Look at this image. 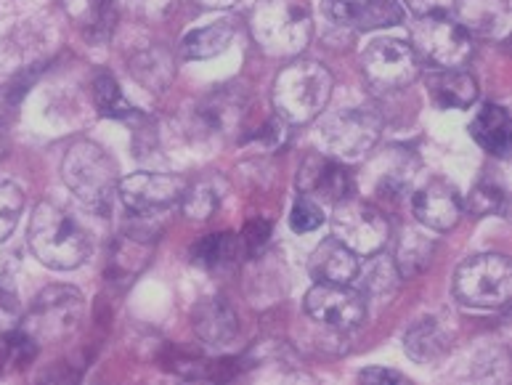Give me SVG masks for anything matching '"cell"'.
<instances>
[{
    "instance_id": "obj_19",
    "label": "cell",
    "mask_w": 512,
    "mask_h": 385,
    "mask_svg": "<svg viewBox=\"0 0 512 385\" xmlns=\"http://www.w3.org/2000/svg\"><path fill=\"white\" fill-rule=\"evenodd\" d=\"M242 117H245V99L231 88H218L199 104V120L210 133H231L242 125Z\"/></svg>"
},
{
    "instance_id": "obj_28",
    "label": "cell",
    "mask_w": 512,
    "mask_h": 385,
    "mask_svg": "<svg viewBox=\"0 0 512 385\" xmlns=\"http://www.w3.org/2000/svg\"><path fill=\"white\" fill-rule=\"evenodd\" d=\"M24 210L22 189L11 181H0V242L14 234Z\"/></svg>"
},
{
    "instance_id": "obj_9",
    "label": "cell",
    "mask_w": 512,
    "mask_h": 385,
    "mask_svg": "<svg viewBox=\"0 0 512 385\" xmlns=\"http://www.w3.org/2000/svg\"><path fill=\"white\" fill-rule=\"evenodd\" d=\"M361 72L367 83L380 91H398L420 75V56L404 40L377 38L361 56Z\"/></svg>"
},
{
    "instance_id": "obj_3",
    "label": "cell",
    "mask_w": 512,
    "mask_h": 385,
    "mask_svg": "<svg viewBox=\"0 0 512 385\" xmlns=\"http://www.w3.org/2000/svg\"><path fill=\"white\" fill-rule=\"evenodd\" d=\"M250 30L260 51L268 56H298L311 43L314 22L306 0H258Z\"/></svg>"
},
{
    "instance_id": "obj_39",
    "label": "cell",
    "mask_w": 512,
    "mask_h": 385,
    "mask_svg": "<svg viewBox=\"0 0 512 385\" xmlns=\"http://www.w3.org/2000/svg\"><path fill=\"white\" fill-rule=\"evenodd\" d=\"M199 3L207 8H229L234 6V3H239V0H199Z\"/></svg>"
},
{
    "instance_id": "obj_25",
    "label": "cell",
    "mask_w": 512,
    "mask_h": 385,
    "mask_svg": "<svg viewBox=\"0 0 512 385\" xmlns=\"http://www.w3.org/2000/svg\"><path fill=\"white\" fill-rule=\"evenodd\" d=\"M239 250V237L231 231H221V234H207L192 247V261L205 269H215L223 263L234 261V255Z\"/></svg>"
},
{
    "instance_id": "obj_2",
    "label": "cell",
    "mask_w": 512,
    "mask_h": 385,
    "mask_svg": "<svg viewBox=\"0 0 512 385\" xmlns=\"http://www.w3.org/2000/svg\"><path fill=\"white\" fill-rule=\"evenodd\" d=\"M332 75L316 59H295L274 80V107L284 123L306 125L324 112L332 96Z\"/></svg>"
},
{
    "instance_id": "obj_4",
    "label": "cell",
    "mask_w": 512,
    "mask_h": 385,
    "mask_svg": "<svg viewBox=\"0 0 512 385\" xmlns=\"http://www.w3.org/2000/svg\"><path fill=\"white\" fill-rule=\"evenodd\" d=\"M62 178L69 192L93 213H109L120 176L115 160L93 141H75L62 162Z\"/></svg>"
},
{
    "instance_id": "obj_8",
    "label": "cell",
    "mask_w": 512,
    "mask_h": 385,
    "mask_svg": "<svg viewBox=\"0 0 512 385\" xmlns=\"http://www.w3.org/2000/svg\"><path fill=\"white\" fill-rule=\"evenodd\" d=\"M412 48L441 70H459L473 56V40L449 16H420L412 27Z\"/></svg>"
},
{
    "instance_id": "obj_34",
    "label": "cell",
    "mask_w": 512,
    "mask_h": 385,
    "mask_svg": "<svg viewBox=\"0 0 512 385\" xmlns=\"http://www.w3.org/2000/svg\"><path fill=\"white\" fill-rule=\"evenodd\" d=\"M268 237H271V224H268V221H263V218H258V221H250V224L245 226V231H242L239 242L245 245L247 253L258 255L260 250L266 247Z\"/></svg>"
},
{
    "instance_id": "obj_23",
    "label": "cell",
    "mask_w": 512,
    "mask_h": 385,
    "mask_svg": "<svg viewBox=\"0 0 512 385\" xmlns=\"http://www.w3.org/2000/svg\"><path fill=\"white\" fill-rule=\"evenodd\" d=\"M223 181L221 178H199L192 186H184L181 205L192 221H207L215 210L221 208Z\"/></svg>"
},
{
    "instance_id": "obj_38",
    "label": "cell",
    "mask_w": 512,
    "mask_h": 385,
    "mask_svg": "<svg viewBox=\"0 0 512 385\" xmlns=\"http://www.w3.org/2000/svg\"><path fill=\"white\" fill-rule=\"evenodd\" d=\"M6 64H8V56L3 54V43H0V88L11 83V77H14V70L6 67ZM3 91H6V88H3Z\"/></svg>"
},
{
    "instance_id": "obj_14",
    "label": "cell",
    "mask_w": 512,
    "mask_h": 385,
    "mask_svg": "<svg viewBox=\"0 0 512 385\" xmlns=\"http://www.w3.org/2000/svg\"><path fill=\"white\" fill-rule=\"evenodd\" d=\"M412 208L417 221L433 231L454 229L462 218V200H459L457 189L444 178H433L422 186L420 192L414 194Z\"/></svg>"
},
{
    "instance_id": "obj_27",
    "label": "cell",
    "mask_w": 512,
    "mask_h": 385,
    "mask_svg": "<svg viewBox=\"0 0 512 385\" xmlns=\"http://www.w3.org/2000/svg\"><path fill=\"white\" fill-rule=\"evenodd\" d=\"M404 19V8L398 0H364L356 30H377V27H393Z\"/></svg>"
},
{
    "instance_id": "obj_18",
    "label": "cell",
    "mask_w": 512,
    "mask_h": 385,
    "mask_svg": "<svg viewBox=\"0 0 512 385\" xmlns=\"http://www.w3.org/2000/svg\"><path fill=\"white\" fill-rule=\"evenodd\" d=\"M510 131V115L499 104H486L483 109H478V115L470 123V136L475 139V144L494 154V157H505L510 152Z\"/></svg>"
},
{
    "instance_id": "obj_1",
    "label": "cell",
    "mask_w": 512,
    "mask_h": 385,
    "mask_svg": "<svg viewBox=\"0 0 512 385\" xmlns=\"http://www.w3.org/2000/svg\"><path fill=\"white\" fill-rule=\"evenodd\" d=\"M27 242L43 266L56 271H72L91 258V237L54 202H40L32 213Z\"/></svg>"
},
{
    "instance_id": "obj_22",
    "label": "cell",
    "mask_w": 512,
    "mask_h": 385,
    "mask_svg": "<svg viewBox=\"0 0 512 385\" xmlns=\"http://www.w3.org/2000/svg\"><path fill=\"white\" fill-rule=\"evenodd\" d=\"M231 38H234L231 22H215L210 27L189 32L181 43V51H184L186 59L202 62V59H213V56L223 54L231 46Z\"/></svg>"
},
{
    "instance_id": "obj_32",
    "label": "cell",
    "mask_w": 512,
    "mask_h": 385,
    "mask_svg": "<svg viewBox=\"0 0 512 385\" xmlns=\"http://www.w3.org/2000/svg\"><path fill=\"white\" fill-rule=\"evenodd\" d=\"M364 0H321V11L329 22L340 24V27H356L361 16Z\"/></svg>"
},
{
    "instance_id": "obj_6",
    "label": "cell",
    "mask_w": 512,
    "mask_h": 385,
    "mask_svg": "<svg viewBox=\"0 0 512 385\" xmlns=\"http://www.w3.org/2000/svg\"><path fill=\"white\" fill-rule=\"evenodd\" d=\"M83 295L75 287L51 285L32 301L24 316V330L38 343H59L83 322Z\"/></svg>"
},
{
    "instance_id": "obj_10",
    "label": "cell",
    "mask_w": 512,
    "mask_h": 385,
    "mask_svg": "<svg viewBox=\"0 0 512 385\" xmlns=\"http://www.w3.org/2000/svg\"><path fill=\"white\" fill-rule=\"evenodd\" d=\"M380 131H383V120L377 112L353 107L324 120L321 141L329 154L343 157V160H356L380 141Z\"/></svg>"
},
{
    "instance_id": "obj_26",
    "label": "cell",
    "mask_w": 512,
    "mask_h": 385,
    "mask_svg": "<svg viewBox=\"0 0 512 385\" xmlns=\"http://www.w3.org/2000/svg\"><path fill=\"white\" fill-rule=\"evenodd\" d=\"M93 99H96V107L104 117H112V120H123V117L133 115V107L130 101L123 96V88L117 85V80L112 75H99L96 83H93Z\"/></svg>"
},
{
    "instance_id": "obj_15",
    "label": "cell",
    "mask_w": 512,
    "mask_h": 385,
    "mask_svg": "<svg viewBox=\"0 0 512 385\" xmlns=\"http://www.w3.org/2000/svg\"><path fill=\"white\" fill-rule=\"evenodd\" d=\"M457 24L467 35L478 38H505L510 30V3L507 0H457Z\"/></svg>"
},
{
    "instance_id": "obj_30",
    "label": "cell",
    "mask_w": 512,
    "mask_h": 385,
    "mask_svg": "<svg viewBox=\"0 0 512 385\" xmlns=\"http://www.w3.org/2000/svg\"><path fill=\"white\" fill-rule=\"evenodd\" d=\"M396 263H388L385 258H375L369 263L367 271H364V285H367L369 293L375 295H390L396 290Z\"/></svg>"
},
{
    "instance_id": "obj_16",
    "label": "cell",
    "mask_w": 512,
    "mask_h": 385,
    "mask_svg": "<svg viewBox=\"0 0 512 385\" xmlns=\"http://www.w3.org/2000/svg\"><path fill=\"white\" fill-rule=\"evenodd\" d=\"M308 271L316 282L327 285H351L359 277V255L348 250L340 239H324L311 255Z\"/></svg>"
},
{
    "instance_id": "obj_33",
    "label": "cell",
    "mask_w": 512,
    "mask_h": 385,
    "mask_svg": "<svg viewBox=\"0 0 512 385\" xmlns=\"http://www.w3.org/2000/svg\"><path fill=\"white\" fill-rule=\"evenodd\" d=\"M22 324V306L11 287L0 285V335L14 332Z\"/></svg>"
},
{
    "instance_id": "obj_24",
    "label": "cell",
    "mask_w": 512,
    "mask_h": 385,
    "mask_svg": "<svg viewBox=\"0 0 512 385\" xmlns=\"http://www.w3.org/2000/svg\"><path fill=\"white\" fill-rule=\"evenodd\" d=\"M433 242L428 237H422L417 231H406L401 245L396 253V271L401 279L420 277L422 271L428 269L430 258H433Z\"/></svg>"
},
{
    "instance_id": "obj_40",
    "label": "cell",
    "mask_w": 512,
    "mask_h": 385,
    "mask_svg": "<svg viewBox=\"0 0 512 385\" xmlns=\"http://www.w3.org/2000/svg\"><path fill=\"white\" fill-rule=\"evenodd\" d=\"M0 154H6V133L0 128Z\"/></svg>"
},
{
    "instance_id": "obj_11",
    "label": "cell",
    "mask_w": 512,
    "mask_h": 385,
    "mask_svg": "<svg viewBox=\"0 0 512 385\" xmlns=\"http://www.w3.org/2000/svg\"><path fill=\"white\" fill-rule=\"evenodd\" d=\"M306 311L311 319L335 327V330H353L367 316V301L351 285H327L316 282L306 295Z\"/></svg>"
},
{
    "instance_id": "obj_31",
    "label": "cell",
    "mask_w": 512,
    "mask_h": 385,
    "mask_svg": "<svg viewBox=\"0 0 512 385\" xmlns=\"http://www.w3.org/2000/svg\"><path fill=\"white\" fill-rule=\"evenodd\" d=\"M321 224H324V213H321V208L311 200V197L303 194V197L292 205L290 226L298 231V234H308V231L319 229Z\"/></svg>"
},
{
    "instance_id": "obj_12",
    "label": "cell",
    "mask_w": 512,
    "mask_h": 385,
    "mask_svg": "<svg viewBox=\"0 0 512 385\" xmlns=\"http://www.w3.org/2000/svg\"><path fill=\"white\" fill-rule=\"evenodd\" d=\"M117 194L128 210L138 216H152V213L168 210L173 202L181 200L184 181L168 176V173H133L128 178H120Z\"/></svg>"
},
{
    "instance_id": "obj_13",
    "label": "cell",
    "mask_w": 512,
    "mask_h": 385,
    "mask_svg": "<svg viewBox=\"0 0 512 385\" xmlns=\"http://www.w3.org/2000/svg\"><path fill=\"white\" fill-rule=\"evenodd\" d=\"M298 186L306 194H316L321 202L337 205L353 194V176L343 162L332 160L327 154H314L303 162Z\"/></svg>"
},
{
    "instance_id": "obj_5",
    "label": "cell",
    "mask_w": 512,
    "mask_h": 385,
    "mask_svg": "<svg viewBox=\"0 0 512 385\" xmlns=\"http://www.w3.org/2000/svg\"><path fill=\"white\" fill-rule=\"evenodd\" d=\"M454 293L475 308H502L512 295V266L505 255L483 253L465 261L454 277Z\"/></svg>"
},
{
    "instance_id": "obj_17",
    "label": "cell",
    "mask_w": 512,
    "mask_h": 385,
    "mask_svg": "<svg viewBox=\"0 0 512 385\" xmlns=\"http://www.w3.org/2000/svg\"><path fill=\"white\" fill-rule=\"evenodd\" d=\"M192 327L199 338L210 346H226L237 338L239 319L237 311L223 298H205L192 311Z\"/></svg>"
},
{
    "instance_id": "obj_36",
    "label": "cell",
    "mask_w": 512,
    "mask_h": 385,
    "mask_svg": "<svg viewBox=\"0 0 512 385\" xmlns=\"http://www.w3.org/2000/svg\"><path fill=\"white\" fill-rule=\"evenodd\" d=\"M414 16H446L457 0H404Z\"/></svg>"
},
{
    "instance_id": "obj_35",
    "label": "cell",
    "mask_w": 512,
    "mask_h": 385,
    "mask_svg": "<svg viewBox=\"0 0 512 385\" xmlns=\"http://www.w3.org/2000/svg\"><path fill=\"white\" fill-rule=\"evenodd\" d=\"M133 14H138L141 19H149V22H160L165 16L176 8V0H128Z\"/></svg>"
},
{
    "instance_id": "obj_21",
    "label": "cell",
    "mask_w": 512,
    "mask_h": 385,
    "mask_svg": "<svg viewBox=\"0 0 512 385\" xmlns=\"http://www.w3.org/2000/svg\"><path fill=\"white\" fill-rule=\"evenodd\" d=\"M451 340L436 319H417L406 330L404 348L414 362H436L449 351Z\"/></svg>"
},
{
    "instance_id": "obj_20",
    "label": "cell",
    "mask_w": 512,
    "mask_h": 385,
    "mask_svg": "<svg viewBox=\"0 0 512 385\" xmlns=\"http://www.w3.org/2000/svg\"><path fill=\"white\" fill-rule=\"evenodd\" d=\"M430 96L441 109H467L478 99V83L473 75L459 70H441L428 77Z\"/></svg>"
},
{
    "instance_id": "obj_29",
    "label": "cell",
    "mask_w": 512,
    "mask_h": 385,
    "mask_svg": "<svg viewBox=\"0 0 512 385\" xmlns=\"http://www.w3.org/2000/svg\"><path fill=\"white\" fill-rule=\"evenodd\" d=\"M502 208H505V192H502L499 186H475L473 192H470V197H467V210L478 218L494 216V213H499Z\"/></svg>"
},
{
    "instance_id": "obj_7",
    "label": "cell",
    "mask_w": 512,
    "mask_h": 385,
    "mask_svg": "<svg viewBox=\"0 0 512 385\" xmlns=\"http://www.w3.org/2000/svg\"><path fill=\"white\" fill-rule=\"evenodd\" d=\"M332 231H335V239H340L348 250L369 258V255H377L385 247L390 226L388 218L383 216V210L351 194L348 200L335 205Z\"/></svg>"
},
{
    "instance_id": "obj_37",
    "label": "cell",
    "mask_w": 512,
    "mask_h": 385,
    "mask_svg": "<svg viewBox=\"0 0 512 385\" xmlns=\"http://www.w3.org/2000/svg\"><path fill=\"white\" fill-rule=\"evenodd\" d=\"M361 383H406V378L396 370H383V367H369L359 372Z\"/></svg>"
}]
</instances>
